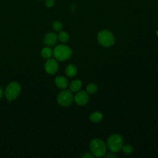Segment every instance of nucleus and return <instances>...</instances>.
<instances>
[{
    "label": "nucleus",
    "mask_w": 158,
    "mask_h": 158,
    "mask_svg": "<svg viewBox=\"0 0 158 158\" xmlns=\"http://www.w3.org/2000/svg\"><path fill=\"white\" fill-rule=\"evenodd\" d=\"M71 49L64 44L56 46L53 51V55L56 59L59 61H65L69 59L72 56Z\"/></svg>",
    "instance_id": "f257e3e1"
},
{
    "label": "nucleus",
    "mask_w": 158,
    "mask_h": 158,
    "mask_svg": "<svg viewBox=\"0 0 158 158\" xmlns=\"http://www.w3.org/2000/svg\"><path fill=\"white\" fill-rule=\"evenodd\" d=\"M89 148L93 155L98 157H102L106 152V146L105 143L99 138H95L91 140Z\"/></svg>",
    "instance_id": "f03ea898"
},
{
    "label": "nucleus",
    "mask_w": 158,
    "mask_h": 158,
    "mask_svg": "<svg viewBox=\"0 0 158 158\" xmlns=\"http://www.w3.org/2000/svg\"><path fill=\"white\" fill-rule=\"evenodd\" d=\"M123 138L119 134H113L107 139V144L110 151L114 152H118L123 146Z\"/></svg>",
    "instance_id": "7ed1b4c3"
},
{
    "label": "nucleus",
    "mask_w": 158,
    "mask_h": 158,
    "mask_svg": "<svg viewBox=\"0 0 158 158\" xmlns=\"http://www.w3.org/2000/svg\"><path fill=\"white\" fill-rule=\"evenodd\" d=\"M21 86L18 82L13 81L9 83L6 88L5 96L9 102L15 99L20 94Z\"/></svg>",
    "instance_id": "20e7f679"
},
{
    "label": "nucleus",
    "mask_w": 158,
    "mask_h": 158,
    "mask_svg": "<svg viewBox=\"0 0 158 158\" xmlns=\"http://www.w3.org/2000/svg\"><path fill=\"white\" fill-rule=\"evenodd\" d=\"M98 41L102 46L110 47L114 44L115 38L110 31L104 30L99 31L98 34Z\"/></svg>",
    "instance_id": "39448f33"
},
{
    "label": "nucleus",
    "mask_w": 158,
    "mask_h": 158,
    "mask_svg": "<svg viewBox=\"0 0 158 158\" xmlns=\"http://www.w3.org/2000/svg\"><path fill=\"white\" fill-rule=\"evenodd\" d=\"M73 99L74 98L72 92L70 90L64 89L58 94L57 101L60 106L67 107L72 103Z\"/></svg>",
    "instance_id": "423d86ee"
},
{
    "label": "nucleus",
    "mask_w": 158,
    "mask_h": 158,
    "mask_svg": "<svg viewBox=\"0 0 158 158\" xmlns=\"http://www.w3.org/2000/svg\"><path fill=\"white\" fill-rule=\"evenodd\" d=\"M44 69L50 75H54L57 72L59 65L55 59H48L44 64Z\"/></svg>",
    "instance_id": "0eeeda50"
},
{
    "label": "nucleus",
    "mask_w": 158,
    "mask_h": 158,
    "mask_svg": "<svg viewBox=\"0 0 158 158\" xmlns=\"http://www.w3.org/2000/svg\"><path fill=\"white\" fill-rule=\"evenodd\" d=\"M73 99L78 105L84 106L88 103L89 101V96L85 91H81L75 95Z\"/></svg>",
    "instance_id": "6e6552de"
},
{
    "label": "nucleus",
    "mask_w": 158,
    "mask_h": 158,
    "mask_svg": "<svg viewBox=\"0 0 158 158\" xmlns=\"http://www.w3.org/2000/svg\"><path fill=\"white\" fill-rule=\"evenodd\" d=\"M57 40V36L56 34L53 32H49L46 35L44 42L48 46H53L56 44Z\"/></svg>",
    "instance_id": "1a4fd4ad"
},
{
    "label": "nucleus",
    "mask_w": 158,
    "mask_h": 158,
    "mask_svg": "<svg viewBox=\"0 0 158 158\" xmlns=\"http://www.w3.org/2000/svg\"><path fill=\"white\" fill-rule=\"evenodd\" d=\"M54 82L56 85L60 89H65L68 85V81L67 78L63 76H57L56 77Z\"/></svg>",
    "instance_id": "9d476101"
},
{
    "label": "nucleus",
    "mask_w": 158,
    "mask_h": 158,
    "mask_svg": "<svg viewBox=\"0 0 158 158\" xmlns=\"http://www.w3.org/2000/svg\"><path fill=\"white\" fill-rule=\"evenodd\" d=\"M65 73L69 77H73L75 76V75L77 73V69L75 67V65L73 64H70L67 65L65 69Z\"/></svg>",
    "instance_id": "9b49d317"
},
{
    "label": "nucleus",
    "mask_w": 158,
    "mask_h": 158,
    "mask_svg": "<svg viewBox=\"0 0 158 158\" xmlns=\"http://www.w3.org/2000/svg\"><path fill=\"white\" fill-rule=\"evenodd\" d=\"M82 83L81 81L79 80H74L72 81L70 85V89L72 91L77 92L78 91L81 87Z\"/></svg>",
    "instance_id": "f8f14e48"
},
{
    "label": "nucleus",
    "mask_w": 158,
    "mask_h": 158,
    "mask_svg": "<svg viewBox=\"0 0 158 158\" xmlns=\"http://www.w3.org/2000/svg\"><path fill=\"white\" fill-rule=\"evenodd\" d=\"M102 118H103L102 114L99 112H93L89 116L90 120L94 123H98L101 122L102 120Z\"/></svg>",
    "instance_id": "ddd939ff"
},
{
    "label": "nucleus",
    "mask_w": 158,
    "mask_h": 158,
    "mask_svg": "<svg viewBox=\"0 0 158 158\" xmlns=\"http://www.w3.org/2000/svg\"><path fill=\"white\" fill-rule=\"evenodd\" d=\"M52 54H53V52L52 51L51 49L49 47H45V48H43L41 51V56L43 58L47 59H49L52 56Z\"/></svg>",
    "instance_id": "4468645a"
},
{
    "label": "nucleus",
    "mask_w": 158,
    "mask_h": 158,
    "mask_svg": "<svg viewBox=\"0 0 158 158\" xmlns=\"http://www.w3.org/2000/svg\"><path fill=\"white\" fill-rule=\"evenodd\" d=\"M57 38L62 43H66L69 40V35L65 31H60L59 33Z\"/></svg>",
    "instance_id": "2eb2a0df"
},
{
    "label": "nucleus",
    "mask_w": 158,
    "mask_h": 158,
    "mask_svg": "<svg viewBox=\"0 0 158 158\" xmlns=\"http://www.w3.org/2000/svg\"><path fill=\"white\" fill-rule=\"evenodd\" d=\"M87 92L90 94L95 93L98 90V86L94 83H89L86 87Z\"/></svg>",
    "instance_id": "dca6fc26"
},
{
    "label": "nucleus",
    "mask_w": 158,
    "mask_h": 158,
    "mask_svg": "<svg viewBox=\"0 0 158 158\" xmlns=\"http://www.w3.org/2000/svg\"><path fill=\"white\" fill-rule=\"evenodd\" d=\"M122 149L123 152L127 154H130L133 152V146L131 145H129V144H126V145L122 146Z\"/></svg>",
    "instance_id": "f3484780"
},
{
    "label": "nucleus",
    "mask_w": 158,
    "mask_h": 158,
    "mask_svg": "<svg viewBox=\"0 0 158 158\" xmlns=\"http://www.w3.org/2000/svg\"><path fill=\"white\" fill-rule=\"evenodd\" d=\"M52 27L56 31H60L62 29V24L59 21H54L52 23Z\"/></svg>",
    "instance_id": "a211bd4d"
},
{
    "label": "nucleus",
    "mask_w": 158,
    "mask_h": 158,
    "mask_svg": "<svg viewBox=\"0 0 158 158\" xmlns=\"http://www.w3.org/2000/svg\"><path fill=\"white\" fill-rule=\"evenodd\" d=\"M55 4V1L54 0H46L45 1V4L47 7L51 8L54 6Z\"/></svg>",
    "instance_id": "6ab92c4d"
},
{
    "label": "nucleus",
    "mask_w": 158,
    "mask_h": 158,
    "mask_svg": "<svg viewBox=\"0 0 158 158\" xmlns=\"http://www.w3.org/2000/svg\"><path fill=\"white\" fill-rule=\"evenodd\" d=\"M83 157H85V158H88V157H89V158H93V157H94V156L93 155H92L91 154H90V153H88V152H87V153H85L83 156H82Z\"/></svg>",
    "instance_id": "aec40b11"
},
{
    "label": "nucleus",
    "mask_w": 158,
    "mask_h": 158,
    "mask_svg": "<svg viewBox=\"0 0 158 158\" xmlns=\"http://www.w3.org/2000/svg\"><path fill=\"white\" fill-rule=\"evenodd\" d=\"M116 157V156L113 155V154H109L106 156V157Z\"/></svg>",
    "instance_id": "412c9836"
},
{
    "label": "nucleus",
    "mask_w": 158,
    "mask_h": 158,
    "mask_svg": "<svg viewBox=\"0 0 158 158\" xmlns=\"http://www.w3.org/2000/svg\"><path fill=\"white\" fill-rule=\"evenodd\" d=\"M2 94H3V91H2V89L0 87V99L2 98Z\"/></svg>",
    "instance_id": "4be33fe9"
},
{
    "label": "nucleus",
    "mask_w": 158,
    "mask_h": 158,
    "mask_svg": "<svg viewBox=\"0 0 158 158\" xmlns=\"http://www.w3.org/2000/svg\"><path fill=\"white\" fill-rule=\"evenodd\" d=\"M156 34H157V35L158 36V30L156 31Z\"/></svg>",
    "instance_id": "5701e85b"
}]
</instances>
